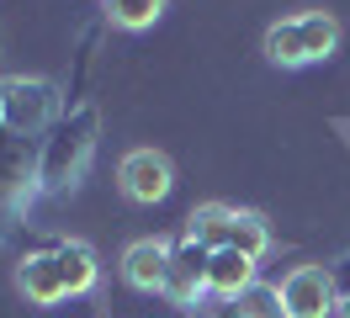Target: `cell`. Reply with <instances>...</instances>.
<instances>
[{
	"label": "cell",
	"mask_w": 350,
	"mask_h": 318,
	"mask_svg": "<svg viewBox=\"0 0 350 318\" xmlns=\"http://www.w3.org/2000/svg\"><path fill=\"white\" fill-rule=\"evenodd\" d=\"M282 318H292V313H286V308H282Z\"/></svg>",
	"instance_id": "d6986e66"
},
{
	"label": "cell",
	"mask_w": 350,
	"mask_h": 318,
	"mask_svg": "<svg viewBox=\"0 0 350 318\" xmlns=\"http://www.w3.org/2000/svg\"><path fill=\"white\" fill-rule=\"evenodd\" d=\"M340 313H345V318H350V292H345V297H340Z\"/></svg>",
	"instance_id": "ac0fdd59"
},
{
	"label": "cell",
	"mask_w": 350,
	"mask_h": 318,
	"mask_svg": "<svg viewBox=\"0 0 350 318\" xmlns=\"http://www.w3.org/2000/svg\"><path fill=\"white\" fill-rule=\"evenodd\" d=\"M165 11V0H107V16L117 21V27H128V32H138V27H154V16Z\"/></svg>",
	"instance_id": "9a60e30c"
},
{
	"label": "cell",
	"mask_w": 350,
	"mask_h": 318,
	"mask_svg": "<svg viewBox=\"0 0 350 318\" xmlns=\"http://www.w3.org/2000/svg\"><path fill=\"white\" fill-rule=\"evenodd\" d=\"M207 265H213V250L197 244L191 233H180L170 244V271H165V287H159V292L170 297L175 308H191L197 297H207Z\"/></svg>",
	"instance_id": "277c9868"
},
{
	"label": "cell",
	"mask_w": 350,
	"mask_h": 318,
	"mask_svg": "<svg viewBox=\"0 0 350 318\" xmlns=\"http://www.w3.org/2000/svg\"><path fill=\"white\" fill-rule=\"evenodd\" d=\"M234 313L239 318H282V292L276 287H250L234 297Z\"/></svg>",
	"instance_id": "2e32d148"
},
{
	"label": "cell",
	"mask_w": 350,
	"mask_h": 318,
	"mask_svg": "<svg viewBox=\"0 0 350 318\" xmlns=\"http://www.w3.org/2000/svg\"><path fill=\"white\" fill-rule=\"evenodd\" d=\"M117 181H122V191H128V202H144V207L165 202L170 186H175L170 159H165V154H154V148H133L128 159L117 165Z\"/></svg>",
	"instance_id": "8992f818"
},
{
	"label": "cell",
	"mask_w": 350,
	"mask_h": 318,
	"mask_svg": "<svg viewBox=\"0 0 350 318\" xmlns=\"http://www.w3.org/2000/svg\"><path fill=\"white\" fill-rule=\"evenodd\" d=\"M16 287L27 292V302H38V308H53V302H64V281H59V265H53V244L38 254H22V265H16Z\"/></svg>",
	"instance_id": "52a82bcc"
},
{
	"label": "cell",
	"mask_w": 350,
	"mask_h": 318,
	"mask_svg": "<svg viewBox=\"0 0 350 318\" xmlns=\"http://www.w3.org/2000/svg\"><path fill=\"white\" fill-rule=\"evenodd\" d=\"M265 53H271V64H286V69H297V64H308V48H303V21H276L271 32H265Z\"/></svg>",
	"instance_id": "7c38bea8"
},
{
	"label": "cell",
	"mask_w": 350,
	"mask_h": 318,
	"mask_svg": "<svg viewBox=\"0 0 350 318\" xmlns=\"http://www.w3.org/2000/svg\"><path fill=\"white\" fill-rule=\"evenodd\" d=\"M101 144V111L96 106H69L38 144V191H69L96 159Z\"/></svg>",
	"instance_id": "6da1fadb"
},
{
	"label": "cell",
	"mask_w": 350,
	"mask_h": 318,
	"mask_svg": "<svg viewBox=\"0 0 350 318\" xmlns=\"http://www.w3.org/2000/svg\"><path fill=\"white\" fill-rule=\"evenodd\" d=\"M223 250H239V254H250V260H260V254L271 250V228H265L255 212H234V217H228V233H223Z\"/></svg>",
	"instance_id": "8fae6325"
},
{
	"label": "cell",
	"mask_w": 350,
	"mask_h": 318,
	"mask_svg": "<svg viewBox=\"0 0 350 318\" xmlns=\"http://www.w3.org/2000/svg\"><path fill=\"white\" fill-rule=\"evenodd\" d=\"M53 265H59V281H64L69 297H80V292L96 287V254H90L85 244H75V239L53 244Z\"/></svg>",
	"instance_id": "30bf717a"
},
{
	"label": "cell",
	"mask_w": 350,
	"mask_h": 318,
	"mask_svg": "<svg viewBox=\"0 0 350 318\" xmlns=\"http://www.w3.org/2000/svg\"><path fill=\"white\" fill-rule=\"evenodd\" d=\"M165 271H170V244H159V239H138V244H128V254H122V276H128L138 292H159V287H165Z\"/></svg>",
	"instance_id": "ba28073f"
},
{
	"label": "cell",
	"mask_w": 350,
	"mask_h": 318,
	"mask_svg": "<svg viewBox=\"0 0 350 318\" xmlns=\"http://www.w3.org/2000/svg\"><path fill=\"white\" fill-rule=\"evenodd\" d=\"M228 217H234V207H197L191 217H186V233H191L197 244H207V250H223Z\"/></svg>",
	"instance_id": "4fadbf2b"
},
{
	"label": "cell",
	"mask_w": 350,
	"mask_h": 318,
	"mask_svg": "<svg viewBox=\"0 0 350 318\" xmlns=\"http://www.w3.org/2000/svg\"><path fill=\"white\" fill-rule=\"evenodd\" d=\"M303 21V48H308V64L313 59H324L329 48L340 42V27H334V16H324V11H308V16H297Z\"/></svg>",
	"instance_id": "5bb4252c"
},
{
	"label": "cell",
	"mask_w": 350,
	"mask_h": 318,
	"mask_svg": "<svg viewBox=\"0 0 350 318\" xmlns=\"http://www.w3.org/2000/svg\"><path fill=\"white\" fill-rule=\"evenodd\" d=\"M329 276H334V292L345 297V292H350V260H340V265H334Z\"/></svg>",
	"instance_id": "e0dca14e"
},
{
	"label": "cell",
	"mask_w": 350,
	"mask_h": 318,
	"mask_svg": "<svg viewBox=\"0 0 350 318\" xmlns=\"http://www.w3.org/2000/svg\"><path fill=\"white\" fill-rule=\"evenodd\" d=\"M276 292H282V308L292 318H329V313H340V292H334V276H329L324 265H297Z\"/></svg>",
	"instance_id": "5b68a950"
},
{
	"label": "cell",
	"mask_w": 350,
	"mask_h": 318,
	"mask_svg": "<svg viewBox=\"0 0 350 318\" xmlns=\"http://www.w3.org/2000/svg\"><path fill=\"white\" fill-rule=\"evenodd\" d=\"M59 90L48 80H27V75H5L0 80V127H11L16 138H38L59 122Z\"/></svg>",
	"instance_id": "7a4b0ae2"
},
{
	"label": "cell",
	"mask_w": 350,
	"mask_h": 318,
	"mask_svg": "<svg viewBox=\"0 0 350 318\" xmlns=\"http://www.w3.org/2000/svg\"><path fill=\"white\" fill-rule=\"evenodd\" d=\"M32 196H38V144L0 127V228L22 223Z\"/></svg>",
	"instance_id": "3957f363"
},
{
	"label": "cell",
	"mask_w": 350,
	"mask_h": 318,
	"mask_svg": "<svg viewBox=\"0 0 350 318\" xmlns=\"http://www.w3.org/2000/svg\"><path fill=\"white\" fill-rule=\"evenodd\" d=\"M255 287V260L239 250H213V265H207V297H223L234 302L239 292Z\"/></svg>",
	"instance_id": "9c48e42d"
}]
</instances>
